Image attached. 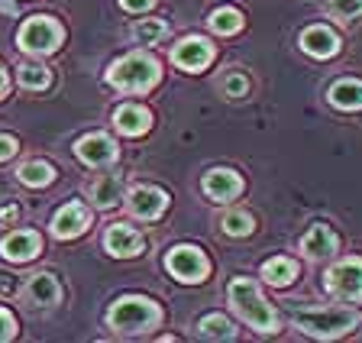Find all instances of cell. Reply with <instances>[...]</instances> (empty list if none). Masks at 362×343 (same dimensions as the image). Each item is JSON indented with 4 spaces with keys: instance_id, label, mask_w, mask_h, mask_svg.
Returning <instances> with one entry per match:
<instances>
[{
    "instance_id": "1",
    "label": "cell",
    "mask_w": 362,
    "mask_h": 343,
    "mask_svg": "<svg viewBox=\"0 0 362 343\" xmlns=\"http://www.w3.org/2000/svg\"><path fill=\"white\" fill-rule=\"evenodd\" d=\"M158 324H162V308L146 295H123L107 308V327L120 337L149 334Z\"/></svg>"
},
{
    "instance_id": "2",
    "label": "cell",
    "mask_w": 362,
    "mask_h": 343,
    "mask_svg": "<svg viewBox=\"0 0 362 343\" xmlns=\"http://www.w3.org/2000/svg\"><path fill=\"white\" fill-rule=\"evenodd\" d=\"M226 295H230V308L240 314L243 324H249V327L259 330V334H275V330H279V314L265 301L262 289H259L252 279L236 275L233 282H230V289H226Z\"/></svg>"
},
{
    "instance_id": "3",
    "label": "cell",
    "mask_w": 362,
    "mask_h": 343,
    "mask_svg": "<svg viewBox=\"0 0 362 343\" xmlns=\"http://www.w3.org/2000/svg\"><path fill=\"white\" fill-rule=\"evenodd\" d=\"M158 81H162V69H158V59L149 52H127L117 62H110V69H107V84L123 94L152 91Z\"/></svg>"
},
{
    "instance_id": "4",
    "label": "cell",
    "mask_w": 362,
    "mask_h": 343,
    "mask_svg": "<svg viewBox=\"0 0 362 343\" xmlns=\"http://www.w3.org/2000/svg\"><path fill=\"white\" fill-rule=\"evenodd\" d=\"M294 327L314 340H337L359 327V311L353 308H308L294 311Z\"/></svg>"
},
{
    "instance_id": "5",
    "label": "cell",
    "mask_w": 362,
    "mask_h": 343,
    "mask_svg": "<svg viewBox=\"0 0 362 343\" xmlns=\"http://www.w3.org/2000/svg\"><path fill=\"white\" fill-rule=\"evenodd\" d=\"M62 42H65V26L55 16H45V13L30 16L20 26V33H16V46L30 55H52L59 52Z\"/></svg>"
},
{
    "instance_id": "6",
    "label": "cell",
    "mask_w": 362,
    "mask_h": 343,
    "mask_svg": "<svg viewBox=\"0 0 362 343\" xmlns=\"http://www.w3.org/2000/svg\"><path fill=\"white\" fill-rule=\"evenodd\" d=\"M165 269L175 282L181 285H201L211 275V260L204 256V250L191 243H178L165 252Z\"/></svg>"
},
{
    "instance_id": "7",
    "label": "cell",
    "mask_w": 362,
    "mask_h": 343,
    "mask_svg": "<svg viewBox=\"0 0 362 343\" xmlns=\"http://www.w3.org/2000/svg\"><path fill=\"white\" fill-rule=\"evenodd\" d=\"M324 289L330 291L337 301L359 305L362 301V260L359 256H346V260L333 262L324 275Z\"/></svg>"
},
{
    "instance_id": "8",
    "label": "cell",
    "mask_w": 362,
    "mask_h": 343,
    "mask_svg": "<svg viewBox=\"0 0 362 343\" xmlns=\"http://www.w3.org/2000/svg\"><path fill=\"white\" fill-rule=\"evenodd\" d=\"M123 204L133 221H158L168 207V194L158 185H133L123 194Z\"/></svg>"
},
{
    "instance_id": "9",
    "label": "cell",
    "mask_w": 362,
    "mask_h": 343,
    "mask_svg": "<svg viewBox=\"0 0 362 343\" xmlns=\"http://www.w3.org/2000/svg\"><path fill=\"white\" fill-rule=\"evenodd\" d=\"M75 156L84 162L88 168H107L117 162V156H120V146H117V139L110 136V133H84L81 139L75 143Z\"/></svg>"
},
{
    "instance_id": "10",
    "label": "cell",
    "mask_w": 362,
    "mask_h": 343,
    "mask_svg": "<svg viewBox=\"0 0 362 343\" xmlns=\"http://www.w3.org/2000/svg\"><path fill=\"white\" fill-rule=\"evenodd\" d=\"M214 55H217V49H214L211 39H204V36H185L172 46V62L181 71H191V75L207 69L214 62Z\"/></svg>"
},
{
    "instance_id": "11",
    "label": "cell",
    "mask_w": 362,
    "mask_h": 343,
    "mask_svg": "<svg viewBox=\"0 0 362 343\" xmlns=\"http://www.w3.org/2000/svg\"><path fill=\"white\" fill-rule=\"evenodd\" d=\"M104 250H107V256H113V260H136V256L146 250V240L136 227L117 221L104 230Z\"/></svg>"
},
{
    "instance_id": "12",
    "label": "cell",
    "mask_w": 362,
    "mask_h": 343,
    "mask_svg": "<svg viewBox=\"0 0 362 343\" xmlns=\"http://www.w3.org/2000/svg\"><path fill=\"white\" fill-rule=\"evenodd\" d=\"M201 188H204V194H207V201H214V204H230V201L240 198L246 185H243L240 172H233V168H211V172L201 178Z\"/></svg>"
},
{
    "instance_id": "13",
    "label": "cell",
    "mask_w": 362,
    "mask_h": 343,
    "mask_svg": "<svg viewBox=\"0 0 362 343\" xmlns=\"http://www.w3.org/2000/svg\"><path fill=\"white\" fill-rule=\"evenodd\" d=\"M88 227H90V211L81 204V201H68V204H62L59 211H55L52 223H49V230H52L55 240H75V237H81Z\"/></svg>"
},
{
    "instance_id": "14",
    "label": "cell",
    "mask_w": 362,
    "mask_h": 343,
    "mask_svg": "<svg viewBox=\"0 0 362 343\" xmlns=\"http://www.w3.org/2000/svg\"><path fill=\"white\" fill-rule=\"evenodd\" d=\"M39 250H42V237L36 230H13L0 240V256L7 262H30L39 256Z\"/></svg>"
},
{
    "instance_id": "15",
    "label": "cell",
    "mask_w": 362,
    "mask_h": 343,
    "mask_svg": "<svg viewBox=\"0 0 362 343\" xmlns=\"http://www.w3.org/2000/svg\"><path fill=\"white\" fill-rule=\"evenodd\" d=\"M152 127V110L143 104H120L113 110V130L120 136H143Z\"/></svg>"
},
{
    "instance_id": "16",
    "label": "cell",
    "mask_w": 362,
    "mask_h": 343,
    "mask_svg": "<svg viewBox=\"0 0 362 343\" xmlns=\"http://www.w3.org/2000/svg\"><path fill=\"white\" fill-rule=\"evenodd\" d=\"M298 42H301V49L308 55H314V59H333V55L339 52V36L324 23H314V26H308V30H301Z\"/></svg>"
},
{
    "instance_id": "17",
    "label": "cell",
    "mask_w": 362,
    "mask_h": 343,
    "mask_svg": "<svg viewBox=\"0 0 362 343\" xmlns=\"http://www.w3.org/2000/svg\"><path fill=\"white\" fill-rule=\"evenodd\" d=\"M88 198L98 211H110L123 201V178L117 172H100L94 182L88 185Z\"/></svg>"
},
{
    "instance_id": "18",
    "label": "cell",
    "mask_w": 362,
    "mask_h": 343,
    "mask_svg": "<svg viewBox=\"0 0 362 343\" xmlns=\"http://www.w3.org/2000/svg\"><path fill=\"white\" fill-rule=\"evenodd\" d=\"M337 246H339V240H337V233H333L327 223H314V227L301 237V252L308 256V260H314V262L330 260L333 252H337Z\"/></svg>"
},
{
    "instance_id": "19",
    "label": "cell",
    "mask_w": 362,
    "mask_h": 343,
    "mask_svg": "<svg viewBox=\"0 0 362 343\" xmlns=\"http://www.w3.org/2000/svg\"><path fill=\"white\" fill-rule=\"evenodd\" d=\"M23 295H26V301H30L33 308H55L62 301V285L52 272H36L30 282H26Z\"/></svg>"
},
{
    "instance_id": "20",
    "label": "cell",
    "mask_w": 362,
    "mask_h": 343,
    "mask_svg": "<svg viewBox=\"0 0 362 343\" xmlns=\"http://www.w3.org/2000/svg\"><path fill=\"white\" fill-rule=\"evenodd\" d=\"M327 100L337 110H362V81L359 78H339V81L330 84Z\"/></svg>"
},
{
    "instance_id": "21",
    "label": "cell",
    "mask_w": 362,
    "mask_h": 343,
    "mask_svg": "<svg viewBox=\"0 0 362 343\" xmlns=\"http://www.w3.org/2000/svg\"><path fill=\"white\" fill-rule=\"evenodd\" d=\"M259 275H262V282L272 285V289H285V285H291L298 279V262L288 260V256H272V260L262 262Z\"/></svg>"
},
{
    "instance_id": "22",
    "label": "cell",
    "mask_w": 362,
    "mask_h": 343,
    "mask_svg": "<svg viewBox=\"0 0 362 343\" xmlns=\"http://www.w3.org/2000/svg\"><path fill=\"white\" fill-rule=\"evenodd\" d=\"M16 178H20L26 188H45V185L55 182V165L45 159H30L16 168Z\"/></svg>"
},
{
    "instance_id": "23",
    "label": "cell",
    "mask_w": 362,
    "mask_h": 343,
    "mask_svg": "<svg viewBox=\"0 0 362 343\" xmlns=\"http://www.w3.org/2000/svg\"><path fill=\"white\" fill-rule=\"evenodd\" d=\"M197 337H204V340H233L236 327L226 314H204L197 320Z\"/></svg>"
},
{
    "instance_id": "24",
    "label": "cell",
    "mask_w": 362,
    "mask_h": 343,
    "mask_svg": "<svg viewBox=\"0 0 362 343\" xmlns=\"http://www.w3.org/2000/svg\"><path fill=\"white\" fill-rule=\"evenodd\" d=\"M207 26H211L217 36H236V33L246 26V16L236 7H217L211 16H207Z\"/></svg>"
},
{
    "instance_id": "25",
    "label": "cell",
    "mask_w": 362,
    "mask_h": 343,
    "mask_svg": "<svg viewBox=\"0 0 362 343\" xmlns=\"http://www.w3.org/2000/svg\"><path fill=\"white\" fill-rule=\"evenodd\" d=\"M16 81L26 91H45L52 84V71L45 69V65H36V62H26V65L16 69Z\"/></svg>"
},
{
    "instance_id": "26",
    "label": "cell",
    "mask_w": 362,
    "mask_h": 343,
    "mask_svg": "<svg viewBox=\"0 0 362 343\" xmlns=\"http://www.w3.org/2000/svg\"><path fill=\"white\" fill-rule=\"evenodd\" d=\"M220 230H223L226 237L243 240L256 230V217H252L249 211H226L223 217H220Z\"/></svg>"
},
{
    "instance_id": "27",
    "label": "cell",
    "mask_w": 362,
    "mask_h": 343,
    "mask_svg": "<svg viewBox=\"0 0 362 343\" xmlns=\"http://www.w3.org/2000/svg\"><path fill=\"white\" fill-rule=\"evenodd\" d=\"M165 33H168V26H165V20H158V16H143V20L133 26V39L136 42H143V46L158 42Z\"/></svg>"
},
{
    "instance_id": "28",
    "label": "cell",
    "mask_w": 362,
    "mask_h": 343,
    "mask_svg": "<svg viewBox=\"0 0 362 343\" xmlns=\"http://www.w3.org/2000/svg\"><path fill=\"white\" fill-rule=\"evenodd\" d=\"M217 88H220L223 98H246L249 94V78L243 75V71H226V75L217 81Z\"/></svg>"
},
{
    "instance_id": "29",
    "label": "cell",
    "mask_w": 362,
    "mask_h": 343,
    "mask_svg": "<svg viewBox=\"0 0 362 343\" xmlns=\"http://www.w3.org/2000/svg\"><path fill=\"white\" fill-rule=\"evenodd\" d=\"M324 10L337 20H356L362 16V0H327Z\"/></svg>"
},
{
    "instance_id": "30",
    "label": "cell",
    "mask_w": 362,
    "mask_h": 343,
    "mask_svg": "<svg viewBox=\"0 0 362 343\" xmlns=\"http://www.w3.org/2000/svg\"><path fill=\"white\" fill-rule=\"evenodd\" d=\"M16 337V320H13V314L7 311V308H0V343L4 340H13Z\"/></svg>"
},
{
    "instance_id": "31",
    "label": "cell",
    "mask_w": 362,
    "mask_h": 343,
    "mask_svg": "<svg viewBox=\"0 0 362 343\" xmlns=\"http://www.w3.org/2000/svg\"><path fill=\"white\" fill-rule=\"evenodd\" d=\"M16 149H20V143H16V136H10V133H0V162H7L16 156Z\"/></svg>"
},
{
    "instance_id": "32",
    "label": "cell",
    "mask_w": 362,
    "mask_h": 343,
    "mask_svg": "<svg viewBox=\"0 0 362 343\" xmlns=\"http://www.w3.org/2000/svg\"><path fill=\"white\" fill-rule=\"evenodd\" d=\"M120 7L127 10V13H149L152 7H156V0H120Z\"/></svg>"
},
{
    "instance_id": "33",
    "label": "cell",
    "mask_w": 362,
    "mask_h": 343,
    "mask_svg": "<svg viewBox=\"0 0 362 343\" xmlns=\"http://www.w3.org/2000/svg\"><path fill=\"white\" fill-rule=\"evenodd\" d=\"M7 88H10V81H7V71H4V65H0V98L7 94Z\"/></svg>"
}]
</instances>
